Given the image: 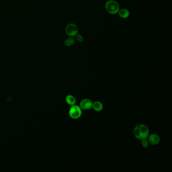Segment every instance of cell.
I'll use <instances>...</instances> for the list:
<instances>
[{"instance_id": "obj_8", "label": "cell", "mask_w": 172, "mask_h": 172, "mask_svg": "<svg viewBox=\"0 0 172 172\" xmlns=\"http://www.w3.org/2000/svg\"><path fill=\"white\" fill-rule=\"evenodd\" d=\"M92 108L96 112H100L103 109V105L101 102L96 101L93 103Z\"/></svg>"}, {"instance_id": "obj_9", "label": "cell", "mask_w": 172, "mask_h": 172, "mask_svg": "<svg viewBox=\"0 0 172 172\" xmlns=\"http://www.w3.org/2000/svg\"><path fill=\"white\" fill-rule=\"evenodd\" d=\"M118 13L120 17L122 18H126L128 17L130 15L129 11L126 9H121L119 11Z\"/></svg>"}, {"instance_id": "obj_2", "label": "cell", "mask_w": 172, "mask_h": 172, "mask_svg": "<svg viewBox=\"0 0 172 172\" xmlns=\"http://www.w3.org/2000/svg\"><path fill=\"white\" fill-rule=\"evenodd\" d=\"M105 8L107 12L111 14H117L120 10L118 3L114 0H110L106 3Z\"/></svg>"}, {"instance_id": "obj_7", "label": "cell", "mask_w": 172, "mask_h": 172, "mask_svg": "<svg viewBox=\"0 0 172 172\" xmlns=\"http://www.w3.org/2000/svg\"><path fill=\"white\" fill-rule=\"evenodd\" d=\"M65 100L67 104H68L69 105H74L76 103V98L72 95H67L66 96Z\"/></svg>"}, {"instance_id": "obj_10", "label": "cell", "mask_w": 172, "mask_h": 172, "mask_svg": "<svg viewBox=\"0 0 172 172\" xmlns=\"http://www.w3.org/2000/svg\"><path fill=\"white\" fill-rule=\"evenodd\" d=\"M74 42H75L74 38H72V37L70 36V37H69L68 38H67L65 40L64 44L67 47H70V46H72L74 44Z\"/></svg>"}, {"instance_id": "obj_3", "label": "cell", "mask_w": 172, "mask_h": 172, "mask_svg": "<svg viewBox=\"0 0 172 172\" xmlns=\"http://www.w3.org/2000/svg\"><path fill=\"white\" fill-rule=\"evenodd\" d=\"M69 114L71 118L78 119L82 115V109L78 106L75 105L71 106V107L69 109Z\"/></svg>"}, {"instance_id": "obj_4", "label": "cell", "mask_w": 172, "mask_h": 172, "mask_svg": "<svg viewBox=\"0 0 172 172\" xmlns=\"http://www.w3.org/2000/svg\"><path fill=\"white\" fill-rule=\"evenodd\" d=\"M66 34L69 36H75L78 32V28L76 24L74 23H70L67 25L65 28Z\"/></svg>"}, {"instance_id": "obj_6", "label": "cell", "mask_w": 172, "mask_h": 172, "mask_svg": "<svg viewBox=\"0 0 172 172\" xmlns=\"http://www.w3.org/2000/svg\"><path fill=\"white\" fill-rule=\"evenodd\" d=\"M147 139L148 140L149 143L153 145H158L159 142H160V138L158 135L156 134L149 135Z\"/></svg>"}, {"instance_id": "obj_1", "label": "cell", "mask_w": 172, "mask_h": 172, "mask_svg": "<svg viewBox=\"0 0 172 172\" xmlns=\"http://www.w3.org/2000/svg\"><path fill=\"white\" fill-rule=\"evenodd\" d=\"M134 135L138 139H146L150 135V130L148 127L144 124H139L134 128Z\"/></svg>"}, {"instance_id": "obj_12", "label": "cell", "mask_w": 172, "mask_h": 172, "mask_svg": "<svg viewBox=\"0 0 172 172\" xmlns=\"http://www.w3.org/2000/svg\"><path fill=\"white\" fill-rule=\"evenodd\" d=\"M76 40H77L78 41H79V42H82L83 41V36L80 35H76Z\"/></svg>"}, {"instance_id": "obj_5", "label": "cell", "mask_w": 172, "mask_h": 172, "mask_svg": "<svg viewBox=\"0 0 172 172\" xmlns=\"http://www.w3.org/2000/svg\"><path fill=\"white\" fill-rule=\"evenodd\" d=\"M93 102L91 100L88 98H85L81 100L79 103V107L83 110H88L92 108Z\"/></svg>"}, {"instance_id": "obj_11", "label": "cell", "mask_w": 172, "mask_h": 172, "mask_svg": "<svg viewBox=\"0 0 172 172\" xmlns=\"http://www.w3.org/2000/svg\"><path fill=\"white\" fill-rule=\"evenodd\" d=\"M149 144L150 143H149V142H148V140L147 138L141 140V145L144 148H147L149 145Z\"/></svg>"}]
</instances>
